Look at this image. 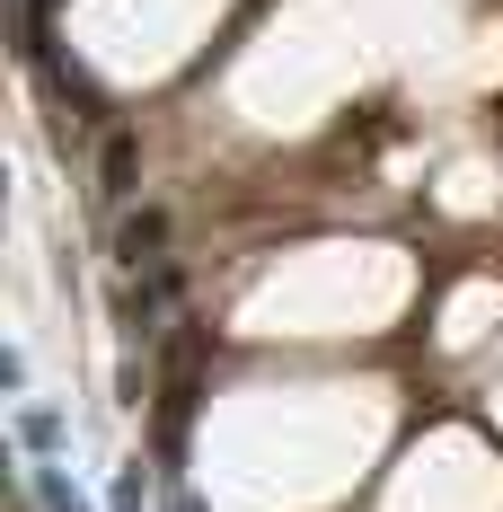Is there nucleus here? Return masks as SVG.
<instances>
[{"label":"nucleus","instance_id":"39448f33","mask_svg":"<svg viewBox=\"0 0 503 512\" xmlns=\"http://www.w3.org/2000/svg\"><path fill=\"white\" fill-rule=\"evenodd\" d=\"M18 442H27V451H53V442H62V415H53V407H27V415H18Z\"/></svg>","mask_w":503,"mask_h":512},{"label":"nucleus","instance_id":"f257e3e1","mask_svg":"<svg viewBox=\"0 0 503 512\" xmlns=\"http://www.w3.org/2000/svg\"><path fill=\"white\" fill-rule=\"evenodd\" d=\"M159 248H168V212L159 204H142V212L115 221V256H124V265H159Z\"/></svg>","mask_w":503,"mask_h":512},{"label":"nucleus","instance_id":"f03ea898","mask_svg":"<svg viewBox=\"0 0 503 512\" xmlns=\"http://www.w3.org/2000/svg\"><path fill=\"white\" fill-rule=\"evenodd\" d=\"M168 301H177V274H168V265H151V283H142V292H124V336H159Z\"/></svg>","mask_w":503,"mask_h":512},{"label":"nucleus","instance_id":"0eeeda50","mask_svg":"<svg viewBox=\"0 0 503 512\" xmlns=\"http://www.w3.org/2000/svg\"><path fill=\"white\" fill-rule=\"evenodd\" d=\"M177 512H203V504H195V495H177Z\"/></svg>","mask_w":503,"mask_h":512},{"label":"nucleus","instance_id":"423d86ee","mask_svg":"<svg viewBox=\"0 0 503 512\" xmlns=\"http://www.w3.org/2000/svg\"><path fill=\"white\" fill-rule=\"evenodd\" d=\"M106 195H133V142L124 133L106 142Z\"/></svg>","mask_w":503,"mask_h":512},{"label":"nucleus","instance_id":"7ed1b4c3","mask_svg":"<svg viewBox=\"0 0 503 512\" xmlns=\"http://www.w3.org/2000/svg\"><path fill=\"white\" fill-rule=\"evenodd\" d=\"M27 477H36V504H45V512H89V495H80V486H71L53 460H36Z\"/></svg>","mask_w":503,"mask_h":512},{"label":"nucleus","instance_id":"20e7f679","mask_svg":"<svg viewBox=\"0 0 503 512\" xmlns=\"http://www.w3.org/2000/svg\"><path fill=\"white\" fill-rule=\"evenodd\" d=\"M106 512H151V477H142V468H115V495H106Z\"/></svg>","mask_w":503,"mask_h":512}]
</instances>
